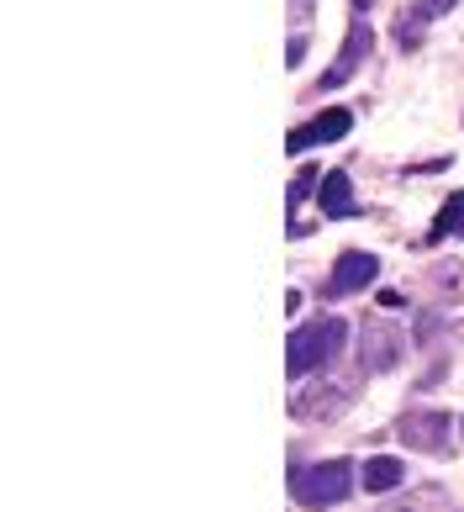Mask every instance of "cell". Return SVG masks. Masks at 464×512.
<instances>
[{
  "label": "cell",
  "mask_w": 464,
  "mask_h": 512,
  "mask_svg": "<svg viewBox=\"0 0 464 512\" xmlns=\"http://www.w3.org/2000/svg\"><path fill=\"white\" fill-rule=\"evenodd\" d=\"M348 486H354V465L348 460H322L312 470H301L296 481H290V491L306 502V507H327V502H343Z\"/></svg>",
  "instance_id": "7a4b0ae2"
},
{
  "label": "cell",
  "mask_w": 464,
  "mask_h": 512,
  "mask_svg": "<svg viewBox=\"0 0 464 512\" xmlns=\"http://www.w3.org/2000/svg\"><path fill=\"white\" fill-rule=\"evenodd\" d=\"M464 238V191L459 196H449V201H443V212H438V222L428 227V243H443V238Z\"/></svg>",
  "instance_id": "9c48e42d"
},
{
  "label": "cell",
  "mask_w": 464,
  "mask_h": 512,
  "mask_svg": "<svg viewBox=\"0 0 464 512\" xmlns=\"http://www.w3.org/2000/svg\"><path fill=\"white\" fill-rule=\"evenodd\" d=\"M454 6H459V0H422L417 16H443V11H454Z\"/></svg>",
  "instance_id": "4fadbf2b"
},
{
  "label": "cell",
  "mask_w": 464,
  "mask_h": 512,
  "mask_svg": "<svg viewBox=\"0 0 464 512\" xmlns=\"http://www.w3.org/2000/svg\"><path fill=\"white\" fill-rule=\"evenodd\" d=\"M301 59H306V37L296 32V37H290V53H285V64H290V69H301Z\"/></svg>",
  "instance_id": "7c38bea8"
},
{
  "label": "cell",
  "mask_w": 464,
  "mask_h": 512,
  "mask_svg": "<svg viewBox=\"0 0 464 512\" xmlns=\"http://www.w3.org/2000/svg\"><path fill=\"white\" fill-rule=\"evenodd\" d=\"M343 338H348L343 317H317V322H306V328H296V333H290V349H285V375H290V381H301V375L322 370L327 359L343 349Z\"/></svg>",
  "instance_id": "6da1fadb"
},
{
  "label": "cell",
  "mask_w": 464,
  "mask_h": 512,
  "mask_svg": "<svg viewBox=\"0 0 464 512\" xmlns=\"http://www.w3.org/2000/svg\"><path fill=\"white\" fill-rule=\"evenodd\" d=\"M396 439L412 444V449L443 454V444H449V417H443V412H406L396 423Z\"/></svg>",
  "instance_id": "3957f363"
},
{
  "label": "cell",
  "mask_w": 464,
  "mask_h": 512,
  "mask_svg": "<svg viewBox=\"0 0 464 512\" xmlns=\"http://www.w3.org/2000/svg\"><path fill=\"white\" fill-rule=\"evenodd\" d=\"M348 127H354V117H348L343 106H327L322 117L301 122L296 132H290V138H285V148H290V154H301V148H317V143H333V138H343Z\"/></svg>",
  "instance_id": "277c9868"
},
{
  "label": "cell",
  "mask_w": 464,
  "mask_h": 512,
  "mask_svg": "<svg viewBox=\"0 0 464 512\" xmlns=\"http://www.w3.org/2000/svg\"><path fill=\"white\" fill-rule=\"evenodd\" d=\"M370 43H375V32H370V22H354V32H348V43H343V53L333 59V69L322 74V85L317 90H338L348 74H354L359 64H364V53H370Z\"/></svg>",
  "instance_id": "5b68a950"
},
{
  "label": "cell",
  "mask_w": 464,
  "mask_h": 512,
  "mask_svg": "<svg viewBox=\"0 0 464 512\" xmlns=\"http://www.w3.org/2000/svg\"><path fill=\"white\" fill-rule=\"evenodd\" d=\"M364 344H370V349H364V370H391L396 365V338L391 333L370 328V333H364Z\"/></svg>",
  "instance_id": "30bf717a"
},
{
  "label": "cell",
  "mask_w": 464,
  "mask_h": 512,
  "mask_svg": "<svg viewBox=\"0 0 464 512\" xmlns=\"http://www.w3.org/2000/svg\"><path fill=\"white\" fill-rule=\"evenodd\" d=\"M364 6H370V0H359V11H364Z\"/></svg>",
  "instance_id": "5bb4252c"
},
{
  "label": "cell",
  "mask_w": 464,
  "mask_h": 512,
  "mask_svg": "<svg viewBox=\"0 0 464 512\" xmlns=\"http://www.w3.org/2000/svg\"><path fill=\"white\" fill-rule=\"evenodd\" d=\"M364 491H396L401 481H406V465L401 460H391V454H375L370 465H364Z\"/></svg>",
  "instance_id": "ba28073f"
},
{
  "label": "cell",
  "mask_w": 464,
  "mask_h": 512,
  "mask_svg": "<svg viewBox=\"0 0 464 512\" xmlns=\"http://www.w3.org/2000/svg\"><path fill=\"white\" fill-rule=\"evenodd\" d=\"M317 175H322V169H301V175H296V180H290V212H296V206H301L306 196H312V191H317Z\"/></svg>",
  "instance_id": "8fae6325"
},
{
  "label": "cell",
  "mask_w": 464,
  "mask_h": 512,
  "mask_svg": "<svg viewBox=\"0 0 464 512\" xmlns=\"http://www.w3.org/2000/svg\"><path fill=\"white\" fill-rule=\"evenodd\" d=\"M375 275H380V259H375V254H364V249H354V254H343V259L333 264V291H338V296L364 291Z\"/></svg>",
  "instance_id": "8992f818"
},
{
  "label": "cell",
  "mask_w": 464,
  "mask_h": 512,
  "mask_svg": "<svg viewBox=\"0 0 464 512\" xmlns=\"http://www.w3.org/2000/svg\"><path fill=\"white\" fill-rule=\"evenodd\" d=\"M322 212L327 217H354V180L343 169H327L322 175Z\"/></svg>",
  "instance_id": "52a82bcc"
}]
</instances>
